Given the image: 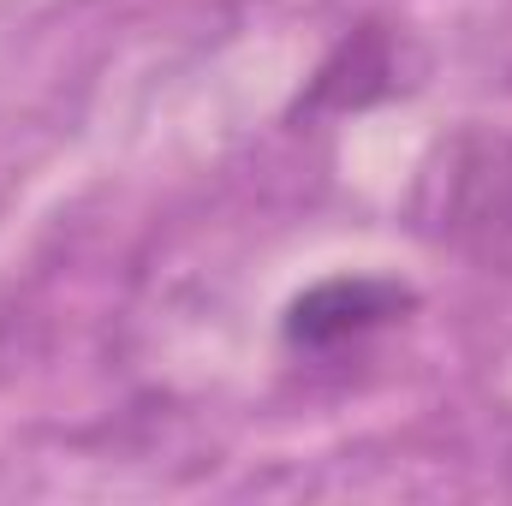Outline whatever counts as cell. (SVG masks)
Masks as SVG:
<instances>
[{
    "mask_svg": "<svg viewBox=\"0 0 512 506\" xmlns=\"http://www.w3.org/2000/svg\"><path fill=\"white\" fill-rule=\"evenodd\" d=\"M399 310H411V292L399 280H322L286 310V340L298 352H334L346 340H364L370 328H387Z\"/></svg>",
    "mask_w": 512,
    "mask_h": 506,
    "instance_id": "7a4b0ae2",
    "label": "cell"
},
{
    "mask_svg": "<svg viewBox=\"0 0 512 506\" xmlns=\"http://www.w3.org/2000/svg\"><path fill=\"white\" fill-rule=\"evenodd\" d=\"M441 233L483 262H512V137H471L453 155Z\"/></svg>",
    "mask_w": 512,
    "mask_h": 506,
    "instance_id": "6da1fadb",
    "label": "cell"
}]
</instances>
